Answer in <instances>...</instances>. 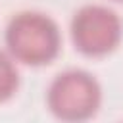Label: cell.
<instances>
[{"label": "cell", "instance_id": "6da1fadb", "mask_svg": "<svg viewBox=\"0 0 123 123\" xmlns=\"http://www.w3.org/2000/svg\"><path fill=\"white\" fill-rule=\"evenodd\" d=\"M6 46L13 60L42 65L52 62L60 52V29L44 13L21 12L8 23Z\"/></svg>", "mask_w": 123, "mask_h": 123}, {"label": "cell", "instance_id": "7a4b0ae2", "mask_svg": "<svg viewBox=\"0 0 123 123\" xmlns=\"http://www.w3.org/2000/svg\"><path fill=\"white\" fill-rule=\"evenodd\" d=\"M50 111L65 123H81L90 119L102 100L98 81L83 71L69 69L60 73L48 88Z\"/></svg>", "mask_w": 123, "mask_h": 123}, {"label": "cell", "instance_id": "3957f363", "mask_svg": "<svg viewBox=\"0 0 123 123\" xmlns=\"http://www.w3.org/2000/svg\"><path fill=\"white\" fill-rule=\"evenodd\" d=\"M123 35L119 15L102 4L83 6L71 21L75 48L86 56H104L111 52Z\"/></svg>", "mask_w": 123, "mask_h": 123}, {"label": "cell", "instance_id": "277c9868", "mask_svg": "<svg viewBox=\"0 0 123 123\" xmlns=\"http://www.w3.org/2000/svg\"><path fill=\"white\" fill-rule=\"evenodd\" d=\"M17 69L13 65V60L0 50V102L8 100L15 88H17Z\"/></svg>", "mask_w": 123, "mask_h": 123}, {"label": "cell", "instance_id": "5b68a950", "mask_svg": "<svg viewBox=\"0 0 123 123\" xmlns=\"http://www.w3.org/2000/svg\"><path fill=\"white\" fill-rule=\"evenodd\" d=\"M121 2H123V0H121Z\"/></svg>", "mask_w": 123, "mask_h": 123}]
</instances>
